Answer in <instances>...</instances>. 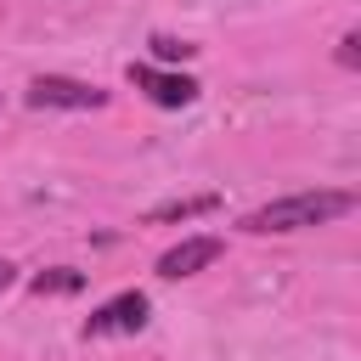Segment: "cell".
Returning a JSON list of instances; mask_svg holds the SVG:
<instances>
[{
	"label": "cell",
	"instance_id": "obj_2",
	"mask_svg": "<svg viewBox=\"0 0 361 361\" xmlns=\"http://www.w3.org/2000/svg\"><path fill=\"white\" fill-rule=\"evenodd\" d=\"M23 102H28V107H68V113H90V107H107V90H102V85H90V79L39 73V79H28Z\"/></svg>",
	"mask_w": 361,
	"mask_h": 361
},
{
	"label": "cell",
	"instance_id": "obj_4",
	"mask_svg": "<svg viewBox=\"0 0 361 361\" xmlns=\"http://www.w3.org/2000/svg\"><path fill=\"white\" fill-rule=\"evenodd\" d=\"M130 85H135L152 107H192V102H197V79L164 73V68H152V62H130Z\"/></svg>",
	"mask_w": 361,
	"mask_h": 361
},
{
	"label": "cell",
	"instance_id": "obj_8",
	"mask_svg": "<svg viewBox=\"0 0 361 361\" xmlns=\"http://www.w3.org/2000/svg\"><path fill=\"white\" fill-rule=\"evenodd\" d=\"M152 51H158L164 62H180V56H192V45H180V39H169V34H152Z\"/></svg>",
	"mask_w": 361,
	"mask_h": 361
},
{
	"label": "cell",
	"instance_id": "obj_10",
	"mask_svg": "<svg viewBox=\"0 0 361 361\" xmlns=\"http://www.w3.org/2000/svg\"><path fill=\"white\" fill-rule=\"evenodd\" d=\"M11 282H17V265H11V259H0V293H6Z\"/></svg>",
	"mask_w": 361,
	"mask_h": 361
},
{
	"label": "cell",
	"instance_id": "obj_1",
	"mask_svg": "<svg viewBox=\"0 0 361 361\" xmlns=\"http://www.w3.org/2000/svg\"><path fill=\"white\" fill-rule=\"evenodd\" d=\"M355 209V192H338V186H316V192H288L276 203H259L243 214V231L254 237H271V231H305V226H327L338 214Z\"/></svg>",
	"mask_w": 361,
	"mask_h": 361
},
{
	"label": "cell",
	"instance_id": "obj_9",
	"mask_svg": "<svg viewBox=\"0 0 361 361\" xmlns=\"http://www.w3.org/2000/svg\"><path fill=\"white\" fill-rule=\"evenodd\" d=\"M338 62H344V68H361V34H355V28L338 39Z\"/></svg>",
	"mask_w": 361,
	"mask_h": 361
},
{
	"label": "cell",
	"instance_id": "obj_7",
	"mask_svg": "<svg viewBox=\"0 0 361 361\" xmlns=\"http://www.w3.org/2000/svg\"><path fill=\"white\" fill-rule=\"evenodd\" d=\"M28 288H34V293H79V288H85V276H79V271H68V265H51V271H39Z\"/></svg>",
	"mask_w": 361,
	"mask_h": 361
},
{
	"label": "cell",
	"instance_id": "obj_3",
	"mask_svg": "<svg viewBox=\"0 0 361 361\" xmlns=\"http://www.w3.org/2000/svg\"><path fill=\"white\" fill-rule=\"evenodd\" d=\"M147 316H152V305H147V293H118V299H107L102 310H90L85 316V338H124V333H141L147 327Z\"/></svg>",
	"mask_w": 361,
	"mask_h": 361
},
{
	"label": "cell",
	"instance_id": "obj_5",
	"mask_svg": "<svg viewBox=\"0 0 361 361\" xmlns=\"http://www.w3.org/2000/svg\"><path fill=\"white\" fill-rule=\"evenodd\" d=\"M226 254V243L220 237H186V243H175V248H164L158 254V276H169V282H180V276H197L203 265H214Z\"/></svg>",
	"mask_w": 361,
	"mask_h": 361
},
{
	"label": "cell",
	"instance_id": "obj_6",
	"mask_svg": "<svg viewBox=\"0 0 361 361\" xmlns=\"http://www.w3.org/2000/svg\"><path fill=\"white\" fill-rule=\"evenodd\" d=\"M209 209H220V197H214V192H203V197H180V203H158V209L147 214V226H169V220H192V214H209Z\"/></svg>",
	"mask_w": 361,
	"mask_h": 361
}]
</instances>
